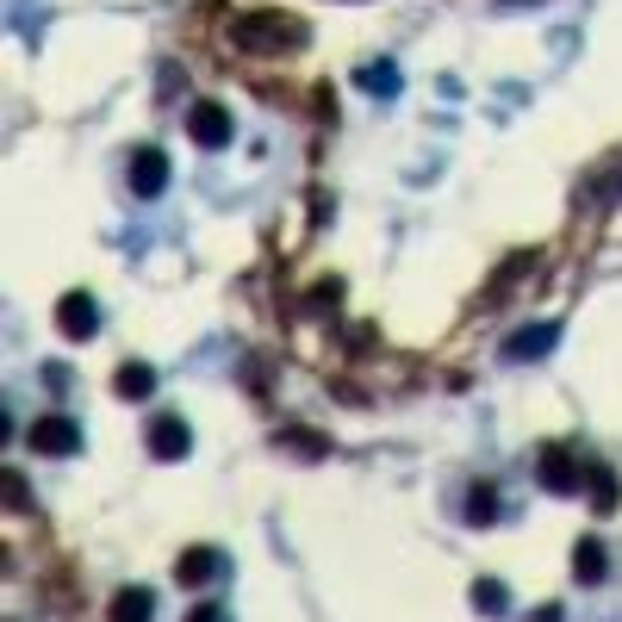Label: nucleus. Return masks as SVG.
<instances>
[{
	"label": "nucleus",
	"instance_id": "f257e3e1",
	"mask_svg": "<svg viewBox=\"0 0 622 622\" xmlns=\"http://www.w3.org/2000/svg\"><path fill=\"white\" fill-rule=\"evenodd\" d=\"M231 44L243 57H287V50L306 44V20H292V13H237Z\"/></svg>",
	"mask_w": 622,
	"mask_h": 622
},
{
	"label": "nucleus",
	"instance_id": "f03ea898",
	"mask_svg": "<svg viewBox=\"0 0 622 622\" xmlns=\"http://www.w3.org/2000/svg\"><path fill=\"white\" fill-rule=\"evenodd\" d=\"M585 473H591V461L566 454V448H542V461H535V480H542L554 498H573V492H585Z\"/></svg>",
	"mask_w": 622,
	"mask_h": 622
},
{
	"label": "nucleus",
	"instance_id": "7ed1b4c3",
	"mask_svg": "<svg viewBox=\"0 0 622 622\" xmlns=\"http://www.w3.org/2000/svg\"><path fill=\"white\" fill-rule=\"evenodd\" d=\"M32 448L50 454V461H69V454H81V424L62 417V411H44L38 424H32Z\"/></svg>",
	"mask_w": 622,
	"mask_h": 622
},
{
	"label": "nucleus",
	"instance_id": "20e7f679",
	"mask_svg": "<svg viewBox=\"0 0 622 622\" xmlns=\"http://www.w3.org/2000/svg\"><path fill=\"white\" fill-rule=\"evenodd\" d=\"M187 137H194L199 150H224V143L237 137V125L218 100H194V106H187Z\"/></svg>",
	"mask_w": 622,
	"mask_h": 622
},
{
	"label": "nucleus",
	"instance_id": "39448f33",
	"mask_svg": "<svg viewBox=\"0 0 622 622\" xmlns=\"http://www.w3.org/2000/svg\"><path fill=\"white\" fill-rule=\"evenodd\" d=\"M57 331L69 336V343H88V336L100 331L94 292H62V299H57Z\"/></svg>",
	"mask_w": 622,
	"mask_h": 622
},
{
	"label": "nucleus",
	"instance_id": "423d86ee",
	"mask_svg": "<svg viewBox=\"0 0 622 622\" xmlns=\"http://www.w3.org/2000/svg\"><path fill=\"white\" fill-rule=\"evenodd\" d=\"M162 187H169V156L156 150V143L131 150V194H137V199H156Z\"/></svg>",
	"mask_w": 622,
	"mask_h": 622
},
{
	"label": "nucleus",
	"instance_id": "0eeeda50",
	"mask_svg": "<svg viewBox=\"0 0 622 622\" xmlns=\"http://www.w3.org/2000/svg\"><path fill=\"white\" fill-rule=\"evenodd\" d=\"M187 448H194L187 417H156V424H150V454H156V461H187Z\"/></svg>",
	"mask_w": 622,
	"mask_h": 622
},
{
	"label": "nucleus",
	"instance_id": "6e6552de",
	"mask_svg": "<svg viewBox=\"0 0 622 622\" xmlns=\"http://www.w3.org/2000/svg\"><path fill=\"white\" fill-rule=\"evenodd\" d=\"M150 617H156L150 585H125V591H113V603H106V622H150Z\"/></svg>",
	"mask_w": 622,
	"mask_h": 622
},
{
	"label": "nucleus",
	"instance_id": "1a4fd4ad",
	"mask_svg": "<svg viewBox=\"0 0 622 622\" xmlns=\"http://www.w3.org/2000/svg\"><path fill=\"white\" fill-rule=\"evenodd\" d=\"M554 343H561V331H554V324H529V331H517V336L505 343V361H529V355H548Z\"/></svg>",
	"mask_w": 622,
	"mask_h": 622
},
{
	"label": "nucleus",
	"instance_id": "9d476101",
	"mask_svg": "<svg viewBox=\"0 0 622 622\" xmlns=\"http://www.w3.org/2000/svg\"><path fill=\"white\" fill-rule=\"evenodd\" d=\"M218 579V548H187L175 561V585H206Z\"/></svg>",
	"mask_w": 622,
	"mask_h": 622
},
{
	"label": "nucleus",
	"instance_id": "9b49d317",
	"mask_svg": "<svg viewBox=\"0 0 622 622\" xmlns=\"http://www.w3.org/2000/svg\"><path fill=\"white\" fill-rule=\"evenodd\" d=\"M585 486H591V510L598 517H617V498H622V486H617V473L603 461H591V473H585Z\"/></svg>",
	"mask_w": 622,
	"mask_h": 622
},
{
	"label": "nucleus",
	"instance_id": "f8f14e48",
	"mask_svg": "<svg viewBox=\"0 0 622 622\" xmlns=\"http://www.w3.org/2000/svg\"><path fill=\"white\" fill-rule=\"evenodd\" d=\"M113 392H118V399H150V392H156V368H150V361H125V368L113 373Z\"/></svg>",
	"mask_w": 622,
	"mask_h": 622
},
{
	"label": "nucleus",
	"instance_id": "ddd939ff",
	"mask_svg": "<svg viewBox=\"0 0 622 622\" xmlns=\"http://www.w3.org/2000/svg\"><path fill=\"white\" fill-rule=\"evenodd\" d=\"M461 517H466L473 529L498 523V492H492V486H473V492H466V510H461Z\"/></svg>",
	"mask_w": 622,
	"mask_h": 622
},
{
	"label": "nucleus",
	"instance_id": "4468645a",
	"mask_svg": "<svg viewBox=\"0 0 622 622\" xmlns=\"http://www.w3.org/2000/svg\"><path fill=\"white\" fill-rule=\"evenodd\" d=\"M573 579H579V585H598L603 579V542H579V548H573Z\"/></svg>",
	"mask_w": 622,
	"mask_h": 622
},
{
	"label": "nucleus",
	"instance_id": "2eb2a0df",
	"mask_svg": "<svg viewBox=\"0 0 622 622\" xmlns=\"http://www.w3.org/2000/svg\"><path fill=\"white\" fill-rule=\"evenodd\" d=\"M355 81H361L368 94H399V69H392V62H387V69H380V62H368Z\"/></svg>",
	"mask_w": 622,
	"mask_h": 622
},
{
	"label": "nucleus",
	"instance_id": "dca6fc26",
	"mask_svg": "<svg viewBox=\"0 0 622 622\" xmlns=\"http://www.w3.org/2000/svg\"><path fill=\"white\" fill-rule=\"evenodd\" d=\"M473 603H480L486 617H498V610H505V585H498V579H480V585H473Z\"/></svg>",
	"mask_w": 622,
	"mask_h": 622
},
{
	"label": "nucleus",
	"instance_id": "f3484780",
	"mask_svg": "<svg viewBox=\"0 0 622 622\" xmlns=\"http://www.w3.org/2000/svg\"><path fill=\"white\" fill-rule=\"evenodd\" d=\"M280 442H292V448H306V454H331V442L324 436H311V429H287Z\"/></svg>",
	"mask_w": 622,
	"mask_h": 622
},
{
	"label": "nucleus",
	"instance_id": "a211bd4d",
	"mask_svg": "<svg viewBox=\"0 0 622 622\" xmlns=\"http://www.w3.org/2000/svg\"><path fill=\"white\" fill-rule=\"evenodd\" d=\"M7 505L25 510V486H20V473H13V466H7Z\"/></svg>",
	"mask_w": 622,
	"mask_h": 622
},
{
	"label": "nucleus",
	"instance_id": "6ab92c4d",
	"mask_svg": "<svg viewBox=\"0 0 622 622\" xmlns=\"http://www.w3.org/2000/svg\"><path fill=\"white\" fill-rule=\"evenodd\" d=\"M187 622H231V617H224V603H199V610H194Z\"/></svg>",
	"mask_w": 622,
	"mask_h": 622
}]
</instances>
